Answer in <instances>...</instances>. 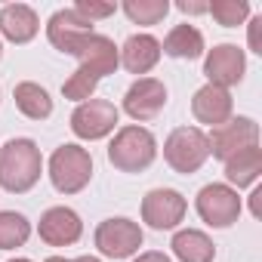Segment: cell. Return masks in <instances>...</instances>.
<instances>
[{"label": "cell", "mask_w": 262, "mask_h": 262, "mask_svg": "<svg viewBox=\"0 0 262 262\" xmlns=\"http://www.w3.org/2000/svg\"><path fill=\"white\" fill-rule=\"evenodd\" d=\"M93 179V158L86 148L68 142L50 155V182L59 194H77Z\"/></svg>", "instance_id": "3"}, {"label": "cell", "mask_w": 262, "mask_h": 262, "mask_svg": "<svg viewBox=\"0 0 262 262\" xmlns=\"http://www.w3.org/2000/svg\"><path fill=\"white\" fill-rule=\"evenodd\" d=\"M207 158H210V142L201 126H176L164 142V161L182 176L198 173L207 164Z\"/></svg>", "instance_id": "4"}, {"label": "cell", "mask_w": 262, "mask_h": 262, "mask_svg": "<svg viewBox=\"0 0 262 262\" xmlns=\"http://www.w3.org/2000/svg\"><path fill=\"white\" fill-rule=\"evenodd\" d=\"M71 262H99L96 256H77V259H71Z\"/></svg>", "instance_id": "30"}, {"label": "cell", "mask_w": 262, "mask_h": 262, "mask_svg": "<svg viewBox=\"0 0 262 262\" xmlns=\"http://www.w3.org/2000/svg\"><path fill=\"white\" fill-rule=\"evenodd\" d=\"M10 262H31V259H22V256H19V259H10Z\"/></svg>", "instance_id": "32"}, {"label": "cell", "mask_w": 262, "mask_h": 262, "mask_svg": "<svg viewBox=\"0 0 262 262\" xmlns=\"http://www.w3.org/2000/svg\"><path fill=\"white\" fill-rule=\"evenodd\" d=\"M133 262H173L167 253H161V250H148V253H139Z\"/></svg>", "instance_id": "28"}, {"label": "cell", "mask_w": 262, "mask_h": 262, "mask_svg": "<svg viewBox=\"0 0 262 262\" xmlns=\"http://www.w3.org/2000/svg\"><path fill=\"white\" fill-rule=\"evenodd\" d=\"M13 99H16V108H19L28 120H47V117L53 114V99H50V93H47L40 83H34V80L16 83Z\"/></svg>", "instance_id": "20"}, {"label": "cell", "mask_w": 262, "mask_h": 262, "mask_svg": "<svg viewBox=\"0 0 262 262\" xmlns=\"http://www.w3.org/2000/svg\"><path fill=\"white\" fill-rule=\"evenodd\" d=\"M231 111H234V99L228 90L222 86H213V83H204L194 99H191V114L198 123H207V126H219L225 120H231Z\"/></svg>", "instance_id": "15"}, {"label": "cell", "mask_w": 262, "mask_h": 262, "mask_svg": "<svg viewBox=\"0 0 262 262\" xmlns=\"http://www.w3.org/2000/svg\"><path fill=\"white\" fill-rule=\"evenodd\" d=\"M210 142V155L219 161H228L231 155L259 145V123L253 117H231L219 126H213V133L207 136Z\"/></svg>", "instance_id": "8"}, {"label": "cell", "mask_w": 262, "mask_h": 262, "mask_svg": "<svg viewBox=\"0 0 262 262\" xmlns=\"http://www.w3.org/2000/svg\"><path fill=\"white\" fill-rule=\"evenodd\" d=\"M93 34V22H86L83 16H77L74 10H56L47 22V37L50 43L65 53V56H74V47L80 37Z\"/></svg>", "instance_id": "14"}, {"label": "cell", "mask_w": 262, "mask_h": 262, "mask_svg": "<svg viewBox=\"0 0 262 262\" xmlns=\"http://www.w3.org/2000/svg\"><path fill=\"white\" fill-rule=\"evenodd\" d=\"M37 234L50 247H71V244L80 241L83 222L71 207H50L37 222Z\"/></svg>", "instance_id": "13"}, {"label": "cell", "mask_w": 262, "mask_h": 262, "mask_svg": "<svg viewBox=\"0 0 262 262\" xmlns=\"http://www.w3.org/2000/svg\"><path fill=\"white\" fill-rule=\"evenodd\" d=\"M247 40H250V50L262 56V16H253L250 25H247Z\"/></svg>", "instance_id": "26"}, {"label": "cell", "mask_w": 262, "mask_h": 262, "mask_svg": "<svg viewBox=\"0 0 262 262\" xmlns=\"http://www.w3.org/2000/svg\"><path fill=\"white\" fill-rule=\"evenodd\" d=\"M161 53H167V56H173V59H198V56L204 53V34H201L194 25L182 22V25H176V28L164 37Z\"/></svg>", "instance_id": "21"}, {"label": "cell", "mask_w": 262, "mask_h": 262, "mask_svg": "<svg viewBox=\"0 0 262 262\" xmlns=\"http://www.w3.org/2000/svg\"><path fill=\"white\" fill-rule=\"evenodd\" d=\"M207 13L222 28H237L250 19V4L247 0H213V4H207Z\"/></svg>", "instance_id": "24"}, {"label": "cell", "mask_w": 262, "mask_h": 262, "mask_svg": "<svg viewBox=\"0 0 262 262\" xmlns=\"http://www.w3.org/2000/svg\"><path fill=\"white\" fill-rule=\"evenodd\" d=\"M96 247L108 259H129L142 247V228H139V222L126 219V216L105 219L96 228Z\"/></svg>", "instance_id": "6"}, {"label": "cell", "mask_w": 262, "mask_h": 262, "mask_svg": "<svg viewBox=\"0 0 262 262\" xmlns=\"http://www.w3.org/2000/svg\"><path fill=\"white\" fill-rule=\"evenodd\" d=\"M244 74H247V56H244V50L234 47V43H219V47H213V50L207 53V59H204V77H207V83H213V86L228 90V86L241 83Z\"/></svg>", "instance_id": "10"}, {"label": "cell", "mask_w": 262, "mask_h": 262, "mask_svg": "<svg viewBox=\"0 0 262 262\" xmlns=\"http://www.w3.org/2000/svg\"><path fill=\"white\" fill-rule=\"evenodd\" d=\"M31 237V222L16 210H0V250L25 247Z\"/></svg>", "instance_id": "22"}, {"label": "cell", "mask_w": 262, "mask_h": 262, "mask_svg": "<svg viewBox=\"0 0 262 262\" xmlns=\"http://www.w3.org/2000/svg\"><path fill=\"white\" fill-rule=\"evenodd\" d=\"M43 158L34 139H10L0 148V188L10 194H25L40 182Z\"/></svg>", "instance_id": "1"}, {"label": "cell", "mask_w": 262, "mask_h": 262, "mask_svg": "<svg viewBox=\"0 0 262 262\" xmlns=\"http://www.w3.org/2000/svg\"><path fill=\"white\" fill-rule=\"evenodd\" d=\"M120 56V65L129 71V74H148L158 62H161V40L151 37V34H129L123 40V47L117 50Z\"/></svg>", "instance_id": "16"}, {"label": "cell", "mask_w": 262, "mask_h": 262, "mask_svg": "<svg viewBox=\"0 0 262 262\" xmlns=\"http://www.w3.org/2000/svg\"><path fill=\"white\" fill-rule=\"evenodd\" d=\"M47 262H71V259H65V256H50Z\"/></svg>", "instance_id": "31"}, {"label": "cell", "mask_w": 262, "mask_h": 262, "mask_svg": "<svg viewBox=\"0 0 262 262\" xmlns=\"http://www.w3.org/2000/svg\"><path fill=\"white\" fill-rule=\"evenodd\" d=\"M120 10L133 25H158L170 13V0H123Z\"/></svg>", "instance_id": "23"}, {"label": "cell", "mask_w": 262, "mask_h": 262, "mask_svg": "<svg viewBox=\"0 0 262 262\" xmlns=\"http://www.w3.org/2000/svg\"><path fill=\"white\" fill-rule=\"evenodd\" d=\"M194 207H198V216L213 225V228H228L237 222L241 216V198L231 185H222V182H210L198 191L194 198Z\"/></svg>", "instance_id": "7"}, {"label": "cell", "mask_w": 262, "mask_h": 262, "mask_svg": "<svg viewBox=\"0 0 262 262\" xmlns=\"http://www.w3.org/2000/svg\"><path fill=\"white\" fill-rule=\"evenodd\" d=\"M259 173H262V148L259 145H250V148H244L225 161V179L234 191L253 185L259 179Z\"/></svg>", "instance_id": "18"}, {"label": "cell", "mask_w": 262, "mask_h": 262, "mask_svg": "<svg viewBox=\"0 0 262 262\" xmlns=\"http://www.w3.org/2000/svg\"><path fill=\"white\" fill-rule=\"evenodd\" d=\"M117 120H120V111H117L114 102H108V99H86L71 114V133L77 139L96 142V139H105L108 133H114Z\"/></svg>", "instance_id": "5"}, {"label": "cell", "mask_w": 262, "mask_h": 262, "mask_svg": "<svg viewBox=\"0 0 262 262\" xmlns=\"http://www.w3.org/2000/svg\"><path fill=\"white\" fill-rule=\"evenodd\" d=\"M250 198H253V201H250V210H253V216L259 219V216H262V210H259V198H262V188H256Z\"/></svg>", "instance_id": "29"}, {"label": "cell", "mask_w": 262, "mask_h": 262, "mask_svg": "<svg viewBox=\"0 0 262 262\" xmlns=\"http://www.w3.org/2000/svg\"><path fill=\"white\" fill-rule=\"evenodd\" d=\"M0 56H4V43H0Z\"/></svg>", "instance_id": "33"}, {"label": "cell", "mask_w": 262, "mask_h": 262, "mask_svg": "<svg viewBox=\"0 0 262 262\" xmlns=\"http://www.w3.org/2000/svg\"><path fill=\"white\" fill-rule=\"evenodd\" d=\"M155 158H158V139L151 136V129L139 123L120 126L108 145V161L120 173H142L155 164Z\"/></svg>", "instance_id": "2"}, {"label": "cell", "mask_w": 262, "mask_h": 262, "mask_svg": "<svg viewBox=\"0 0 262 262\" xmlns=\"http://www.w3.org/2000/svg\"><path fill=\"white\" fill-rule=\"evenodd\" d=\"M40 31V19L28 4H7L0 10V34L10 43H28Z\"/></svg>", "instance_id": "17"}, {"label": "cell", "mask_w": 262, "mask_h": 262, "mask_svg": "<svg viewBox=\"0 0 262 262\" xmlns=\"http://www.w3.org/2000/svg\"><path fill=\"white\" fill-rule=\"evenodd\" d=\"M77 16H83L86 22H99V19H108L117 13L114 4H102V0H77V4L71 7Z\"/></svg>", "instance_id": "25"}, {"label": "cell", "mask_w": 262, "mask_h": 262, "mask_svg": "<svg viewBox=\"0 0 262 262\" xmlns=\"http://www.w3.org/2000/svg\"><path fill=\"white\" fill-rule=\"evenodd\" d=\"M170 247H173V256L179 262H213V256H216V244L204 231H198V228L176 231Z\"/></svg>", "instance_id": "19"}, {"label": "cell", "mask_w": 262, "mask_h": 262, "mask_svg": "<svg viewBox=\"0 0 262 262\" xmlns=\"http://www.w3.org/2000/svg\"><path fill=\"white\" fill-rule=\"evenodd\" d=\"M176 10L185 13V16H201V13H207V4H198V0H179Z\"/></svg>", "instance_id": "27"}, {"label": "cell", "mask_w": 262, "mask_h": 262, "mask_svg": "<svg viewBox=\"0 0 262 262\" xmlns=\"http://www.w3.org/2000/svg\"><path fill=\"white\" fill-rule=\"evenodd\" d=\"M74 56L80 59V65H77V68L90 71L99 83H102V77L114 74V68L120 65V56H117L114 40H111V37H105V34H96V31L77 40Z\"/></svg>", "instance_id": "12"}, {"label": "cell", "mask_w": 262, "mask_h": 262, "mask_svg": "<svg viewBox=\"0 0 262 262\" xmlns=\"http://www.w3.org/2000/svg\"><path fill=\"white\" fill-rule=\"evenodd\" d=\"M167 105V86L158 77H136L123 93V111L133 120H155Z\"/></svg>", "instance_id": "11"}, {"label": "cell", "mask_w": 262, "mask_h": 262, "mask_svg": "<svg viewBox=\"0 0 262 262\" xmlns=\"http://www.w3.org/2000/svg\"><path fill=\"white\" fill-rule=\"evenodd\" d=\"M188 213V201L176 188H151L142 198V222L151 225L155 231H170L176 228Z\"/></svg>", "instance_id": "9"}]
</instances>
